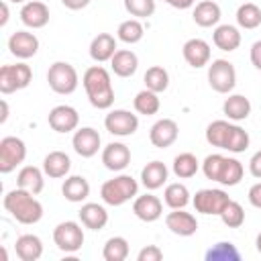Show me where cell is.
Instances as JSON below:
<instances>
[{
  "label": "cell",
  "mask_w": 261,
  "mask_h": 261,
  "mask_svg": "<svg viewBox=\"0 0 261 261\" xmlns=\"http://www.w3.org/2000/svg\"><path fill=\"white\" fill-rule=\"evenodd\" d=\"M82 86L86 90V96L90 104L98 110H108L114 104V88H112V77L106 67L102 65H92L84 71L82 75Z\"/></svg>",
  "instance_id": "6da1fadb"
},
{
  "label": "cell",
  "mask_w": 261,
  "mask_h": 261,
  "mask_svg": "<svg viewBox=\"0 0 261 261\" xmlns=\"http://www.w3.org/2000/svg\"><path fill=\"white\" fill-rule=\"evenodd\" d=\"M2 206L20 224H37L43 218V204L35 198V194H31L18 186L14 190L6 192Z\"/></svg>",
  "instance_id": "7a4b0ae2"
},
{
  "label": "cell",
  "mask_w": 261,
  "mask_h": 261,
  "mask_svg": "<svg viewBox=\"0 0 261 261\" xmlns=\"http://www.w3.org/2000/svg\"><path fill=\"white\" fill-rule=\"evenodd\" d=\"M139 196V181L128 173H118L112 179H106L100 188V198L108 206H122L128 200Z\"/></svg>",
  "instance_id": "3957f363"
},
{
  "label": "cell",
  "mask_w": 261,
  "mask_h": 261,
  "mask_svg": "<svg viewBox=\"0 0 261 261\" xmlns=\"http://www.w3.org/2000/svg\"><path fill=\"white\" fill-rule=\"evenodd\" d=\"M47 84H49V88L55 94L67 96V94H73L77 90L80 75H77V71H75V67L71 63H67V61H55L47 69Z\"/></svg>",
  "instance_id": "277c9868"
},
{
  "label": "cell",
  "mask_w": 261,
  "mask_h": 261,
  "mask_svg": "<svg viewBox=\"0 0 261 261\" xmlns=\"http://www.w3.org/2000/svg\"><path fill=\"white\" fill-rule=\"evenodd\" d=\"M84 224L75 220H63L53 228V243L63 253H77L84 247Z\"/></svg>",
  "instance_id": "5b68a950"
},
{
  "label": "cell",
  "mask_w": 261,
  "mask_h": 261,
  "mask_svg": "<svg viewBox=\"0 0 261 261\" xmlns=\"http://www.w3.org/2000/svg\"><path fill=\"white\" fill-rule=\"evenodd\" d=\"M208 84L218 94H230L237 86V69L228 59H214L208 63Z\"/></svg>",
  "instance_id": "8992f818"
},
{
  "label": "cell",
  "mask_w": 261,
  "mask_h": 261,
  "mask_svg": "<svg viewBox=\"0 0 261 261\" xmlns=\"http://www.w3.org/2000/svg\"><path fill=\"white\" fill-rule=\"evenodd\" d=\"M230 202V196L220 190V188H204L198 190L196 196L192 198L194 210L206 216H220V212L224 210V206Z\"/></svg>",
  "instance_id": "52a82bcc"
},
{
  "label": "cell",
  "mask_w": 261,
  "mask_h": 261,
  "mask_svg": "<svg viewBox=\"0 0 261 261\" xmlns=\"http://www.w3.org/2000/svg\"><path fill=\"white\" fill-rule=\"evenodd\" d=\"M31 80H33V69L22 61L0 67V92L4 96L16 90H24L31 84Z\"/></svg>",
  "instance_id": "ba28073f"
},
{
  "label": "cell",
  "mask_w": 261,
  "mask_h": 261,
  "mask_svg": "<svg viewBox=\"0 0 261 261\" xmlns=\"http://www.w3.org/2000/svg\"><path fill=\"white\" fill-rule=\"evenodd\" d=\"M27 159V145L18 137H4L0 141V173L14 171Z\"/></svg>",
  "instance_id": "9c48e42d"
},
{
  "label": "cell",
  "mask_w": 261,
  "mask_h": 261,
  "mask_svg": "<svg viewBox=\"0 0 261 261\" xmlns=\"http://www.w3.org/2000/svg\"><path fill=\"white\" fill-rule=\"evenodd\" d=\"M104 126L114 137H130L139 128V116L124 108H114L106 114Z\"/></svg>",
  "instance_id": "30bf717a"
},
{
  "label": "cell",
  "mask_w": 261,
  "mask_h": 261,
  "mask_svg": "<svg viewBox=\"0 0 261 261\" xmlns=\"http://www.w3.org/2000/svg\"><path fill=\"white\" fill-rule=\"evenodd\" d=\"M100 145H102V139H100V133L92 126H82V128H75L73 137H71V147L73 151L84 157V159H90L94 157L98 151H100Z\"/></svg>",
  "instance_id": "8fae6325"
},
{
  "label": "cell",
  "mask_w": 261,
  "mask_h": 261,
  "mask_svg": "<svg viewBox=\"0 0 261 261\" xmlns=\"http://www.w3.org/2000/svg\"><path fill=\"white\" fill-rule=\"evenodd\" d=\"M47 122L49 126L55 130V133H71L77 128L80 124V114L73 106L69 104H59V106H53L49 110V116H47Z\"/></svg>",
  "instance_id": "7c38bea8"
},
{
  "label": "cell",
  "mask_w": 261,
  "mask_h": 261,
  "mask_svg": "<svg viewBox=\"0 0 261 261\" xmlns=\"http://www.w3.org/2000/svg\"><path fill=\"white\" fill-rule=\"evenodd\" d=\"M179 137V126L173 118H159L151 130H149V141L157 149H167L171 147Z\"/></svg>",
  "instance_id": "4fadbf2b"
},
{
  "label": "cell",
  "mask_w": 261,
  "mask_h": 261,
  "mask_svg": "<svg viewBox=\"0 0 261 261\" xmlns=\"http://www.w3.org/2000/svg\"><path fill=\"white\" fill-rule=\"evenodd\" d=\"M8 51L16 59H31L39 51V39L35 33L29 31H16L8 37Z\"/></svg>",
  "instance_id": "5bb4252c"
},
{
  "label": "cell",
  "mask_w": 261,
  "mask_h": 261,
  "mask_svg": "<svg viewBox=\"0 0 261 261\" xmlns=\"http://www.w3.org/2000/svg\"><path fill=\"white\" fill-rule=\"evenodd\" d=\"M102 163H104L106 169H110L114 173H120L130 163V149L124 143L112 141L102 149Z\"/></svg>",
  "instance_id": "9a60e30c"
},
{
  "label": "cell",
  "mask_w": 261,
  "mask_h": 261,
  "mask_svg": "<svg viewBox=\"0 0 261 261\" xmlns=\"http://www.w3.org/2000/svg\"><path fill=\"white\" fill-rule=\"evenodd\" d=\"M20 22L27 27V29H43L47 22H49V6L41 0H29L22 4L20 12Z\"/></svg>",
  "instance_id": "2e32d148"
},
{
  "label": "cell",
  "mask_w": 261,
  "mask_h": 261,
  "mask_svg": "<svg viewBox=\"0 0 261 261\" xmlns=\"http://www.w3.org/2000/svg\"><path fill=\"white\" fill-rule=\"evenodd\" d=\"M133 214L143 222H155L163 214V202L153 194H143L133 200Z\"/></svg>",
  "instance_id": "e0dca14e"
},
{
  "label": "cell",
  "mask_w": 261,
  "mask_h": 261,
  "mask_svg": "<svg viewBox=\"0 0 261 261\" xmlns=\"http://www.w3.org/2000/svg\"><path fill=\"white\" fill-rule=\"evenodd\" d=\"M181 55L186 59V63L194 69H200L204 65L210 63V45L204 41V39H188L181 47Z\"/></svg>",
  "instance_id": "ac0fdd59"
},
{
  "label": "cell",
  "mask_w": 261,
  "mask_h": 261,
  "mask_svg": "<svg viewBox=\"0 0 261 261\" xmlns=\"http://www.w3.org/2000/svg\"><path fill=\"white\" fill-rule=\"evenodd\" d=\"M165 226L177 237H192L198 230V220L184 208H175L165 216Z\"/></svg>",
  "instance_id": "d6986e66"
},
{
  "label": "cell",
  "mask_w": 261,
  "mask_h": 261,
  "mask_svg": "<svg viewBox=\"0 0 261 261\" xmlns=\"http://www.w3.org/2000/svg\"><path fill=\"white\" fill-rule=\"evenodd\" d=\"M116 37L110 35V33H98L92 43H90V57L96 61V63H104V61H110L114 57V53L118 51L116 47Z\"/></svg>",
  "instance_id": "ffe728a7"
},
{
  "label": "cell",
  "mask_w": 261,
  "mask_h": 261,
  "mask_svg": "<svg viewBox=\"0 0 261 261\" xmlns=\"http://www.w3.org/2000/svg\"><path fill=\"white\" fill-rule=\"evenodd\" d=\"M77 216H80V222L86 228H90V230H102L108 224V212L98 202H86V204H82Z\"/></svg>",
  "instance_id": "44dd1931"
},
{
  "label": "cell",
  "mask_w": 261,
  "mask_h": 261,
  "mask_svg": "<svg viewBox=\"0 0 261 261\" xmlns=\"http://www.w3.org/2000/svg\"><path fill=\"white\" fill-rule=\"evenodd\" d=\"M192 18L198 27L202 29H210V27H216L222 18V10L220 6L214 2V0H202L194 6V12H192Z\"/></svg>",
  "instance_id": "7402d4cb"
},
{
  "label": "cell",
  "mask_w": 261,
  "mask_h": 261,
  "mask_svg": "<svg viewBox=\"0 0 261 261\" xmlns=\"http://www.w3.org/2000/svg\"><path fill=\"white\" fill-rule=\"evenodd\" d=\"M71 169V159L67 153L63 151H51L45 155L43 159V171L47 177L51 179H61V177H67Z\"/></svg>",
  "instance_id": "603a6c76"
},
{
  "label": "cell",
  "mask_w": 261,
  "mask_h": 261,
  "mask_svg": "<svg viewBox=\"0 0 261 261\" xmlns=\"http://www.w3.org/2000/svg\"><path fill=\"white\" fill-rule=\"evenodd\" d=\"M167 175H169V169L163 161H149L143 169H141V184L153 192V190H159L163 188V184L167 181Z\"/></svg>",
  "instance_id": "cb8c5ba5"
},
{
  "label": "cell",
  "mask_w": 261,
  "mask_h": 261,
  "mask_svg": "<svg viewBox=\"0 0 261 261\" xmlns=\"http://www.w3.org/2000/svg\"><path fill=\"white\" fill-rule=\"evenodd\" d=\"M61 194L67 202L82 204L90 196V181L84 175H67L61 186Z\"/></svg>",
  "instance_id": "d4e9b609"
},
{
  "label": "cell",
  "mask_w": 261,
  "mask_h": 261,
  "mask_svg": "<svg viewBox=\"0 0 261 261\" xmlns=\"http://www.w3.org/2000/svg\"><path fill=\"white\" fill-rule=\"evenodd\" d=\"M110 69L118 77H130V75H135L137 69H139V57H137V53L130 51V49H118L114 53V57L110 59Z\"/></svg>",
  "instance_id": "484cf974"
},
{
  "label": "cell",
  "mask_w": 261,
  "mask_h": 261,
  "mask_svg": "<svg viewBox=\"0 0 261 261\" xmlns=\"http://www.w3.org/2000/svg\"><path fill=\"white\" fill-rule=\"evenodd\" d=\"M212 43L220 51H237L241 45V31L234 24H216L212 33Z\"/></svg>",
  "instance_id": "4316f807"
},
{
  "label": "cell",
  "mask_w": 261,
  "mask_h": 261,
  "mask_svg": "<svg viewBox=\"0 0 261 261\" xmlns=\"http://www.w3.org/2000/svg\"><path fill=\"white\" fill-rule=\"evenodd\" d=\"M222 112L228 120L232 122H241V120H247L249 114H251V102L247 96L243 94H228V98L224 100L222 104Z\"/></svg>",
  "instance_id": "83f0119b"
},
{
  "label": "cell",
  "mask_w": 261,
  "mask_h": 261,
  "mask_svg": "<svg viewBox=\"0 0 261 261\" xmlns=\"http://www.w3.org/2000/svg\"><path fill=\"white\" fill-rule=\"evenodd\" d=\"M16 186L37 196L45 188V171L35 165H24L16 175Z\"/></svg>",
  "instance_id": "f1b7e54d"
},
{
  "label": "cell",
  "mask_w": 261,
  "mask_h": 261,
  "mask_svg": "<svg viewBox=\"0 0 261 261\" xmlns=\"http://www.w3.org/2000/svg\"><path fill=\"white\" fill-rule=\"evenodd\" d=\"M14 251L20 261H37L43 255V241L37 234H20L14 243Z\"/></svg>",
  "instance_id": "f546056e"
},
{
  "label": "cell",
  "mask_w": 261,
  "mask_h": 261,
  "mask_svg": "<svg viewBox=\"0 0 261 261\" xmlns=\"http://www.w3.org/2000/svg\"><path fill=\"white\" fill-rule=\"evenodd\" d=\"M133 108L137 114H143V116H153L159 112L161 108V100H159V94L157 92H151V90H141L135 100H133Z\"/></svg>",
  "instance_id": "4dcf8cb0"
},
{
  "label": "cell",
  "mask_w": 261,
  "mask_h": 261,
  "mask_svg": "<svg viewBox=\"0 0 261 261\" xmlns=\"http://www.w3.org/2000/svg\"><path fill=\"white\" fill-rule=\"evenodd\" d=\"M200 165H202V163L198 161V157H196L194 153H179V155L173 157L171 169H173L175 177H179V179H190V177H194V175L198 173Z\"/></svg>",
  "instance_id": "1f68e13d"
},
{
  "label": "cell",
  "mask_w": 261,
  "mask_h": 261,
  "mask_svg": "<svg viewBox=\"0 0 261 261\" xmlns=\"http://www.w3.org/2000/svg\"><path fill=\"white\" fill-rule=\"evenodd\" d=\"M163 202H165L171 210H175V208H186V206L192 202L190 190H188L184 184H179V181L167 184V186H165V192H163Z\"/></svg>",
  "instance_id": "d6a6232c"
},
{
  "label": "cell",
  "mask_w": 261,
  "mask_h": 261,
  "mask_svg": "<svg viewBox=\"0 0 261 261\" xmlns=\"http://www.w3.org/2000/svg\"><path fill=\"white\" fill-rule=\"evenodd\" d=\"M145 35V27L139 18H128V20H122L116 29V39L126 43V45H135L143 39Z\"/></svg>",
  "instance_id": "836d02e7"
},
{
  "label": "cell",
  "mask_w": 261,
  "mask_h": 261,
  "mask_svg": "<svg viewBox=\"0 0 261 261\" xmlns=\"http://www.w3.org/2000/svg\"><path fill=\"white\" fill-rule=\"evenodd\" d=\"M237 24L245 31H253L261 24V8L253 2H245L237 8Z\"/></svg>",
  "instance_id": "e575fe53"
},
{
  "label": "cell",
  "mask_w": 261,
  "mask_h": 261,
  "mask_svg": "<svg viewBox=\"0 0 261 261\" xmlns=\"http://www.w3.org/2000/svg\"><path fill=\"white\" fill-rule=\"evenodd\" d=\"M143 82H145V88H147V90L161 94V92H165L167 86H169V73H167V69L161 67V65H151V67L145 71Z\"/></svg>",
  "instance_id": "d590c367"
},
{
  "label": "cell",
  "mask_w": 261,
  "mask_h": 261,
  "mask_svg": "<svg viewBox=\"0 0 261 261\" xmlns=\"http://www.w3.org/2000/svg\"><path fill=\"white\" fill-rule=\"evenodd\" d=\"M243 173H245L243 163L239 159H234V157H226L224 165H222V171H220V177H218V184H222L226 188L239 186L241 179H243Z\"/></svg>",
  "instance_id": "8d00e7d4"
},
{
  "label": "cell",
  "mask_w": 261,
  "mask_h": 261,
  "mask_svg": "<svg viewBox=\"0 0 261 261\" xmlns=\"http://www.w3.org/2000/svg\"><path fill=\"white\" fill-rule=\"evenodd\" d=\"M230 126H232V122H228V120H212L206 126V141H208V145L224 149L228 133H230Z\"/></svg>",
  "instance_id": "74e56055"
},
{
  "label": "cell",
  "mask_w": 261,
  "mask_h": 261,
  "mask_svg": "<svg viewBox=\"0 0 261 261\" xmlns=\"http://www.w3.org/2000/svg\"><path fill=\"white\" fill-rule=\"evenodd\" d=\"M104 261H124L128 257V241L124 237H110L102 249Z\"/></svg>",
  "instance_id": "f35d334b"
},
{
  "label": "cell",
  "mask_w": 261,
  "mask_h": 261,
  "mask_svg": "<svg viewBox=\"0 0 261 261\" xmlns=\"http://www.w3.org/2000/svg\"><path fill=\"white\" fill-rule=\"evenodd\" d=\"M249 143H251L249 133H247L243 126H239L237 122H232L230 133H228V139H226V145H224V151L237 155V153L247 151V149H249Z\"/></svg>",
  "instance_id": "ab89813d"
},
{
  "label": "cell",
  "mask_w": 261,
  "mask_h": 261,
  "mask_svg": "<svg viewBox=\"0 0 261 261\" xmlns=\"http://www.w3.org/2000/svg\"><path fill=\"white\" fill-rule=\"evenodd\" d=\"M204 257H206V261H239L241 259V253H239V249L232 243L220 241V243L212 245L206 251Z\"/></svg>",
  "instance_id": "60d3db41"
},
{
  "label": "cell",
  "mask_w": 261,
  "mask_h": 261,
  "mask_svg": "<svg viewBox=\"0 0 261 261\" xmlns=\"http://www.w3.org/2000/svg\"><path fill=\"white\" fill-rule=\"evenodd\" d=\"M220 220H222L224 226H228V228H239V226H243V222H245V210H243V206H241L239 202L230 200V202L224 206V210L220 212Z\"/></svg>",
  "instance_id": "b9f144b4"
},
{
  "label": "cell",
  "mask_w": 261,
  "mask_h": 261,
  "mask_svg": "<svg viewBox=\"0 0 261 261\" xmlns=\"http://www.w3.org/2000/svg\"><path fill=\"white\" fill-rule=\"evenodd\" d=\"M157 0H124V8L135 18H149L155 12Z\"/></svg>",
  "instance_id": "7bdbcfd3"
},
{
  "label": "cell",
  "mask_w": 261,
  "mask_h": 261,
  "mask_svg": "<svg viewBox=\"0 0 261 261\" xmlns=\"http://www.w3.org/2000/svg\"><path fill=\"white\" fill-rule=\"evenodd\" d=\"M224 155L220 153H212L208 155L204 161H202V173L206 175V179H212V181H218L220 177V171H222V165H224Z\"/></svg>",
  "instance_id": "ee69618b"
},
{
  "label": "cell",
  "mask_w": 261,
  "mask_h": 261,
  "mask_svg": "<svg viewBox=\"0 0 261 261\" xmlns=\"http://www.w3.org/2000/svg\"><path fill=\"white\" fill-rule=\"evenodd\" d=\"M163 251L157 245H147L137 253V261H161Z\"/></svg>",
  "instance_id": "f6af8a7d"
},
{
  "label": "cell",
  "mask_w": 261,
  "mask_h": 261,
  "mask_svg": "<svg viewBox=\"0 0 261 261\" xmlns=\"http://www.w3.org/2000/svg\"><path fill=\"white\" fill-rule=\"evenodd\" d=\"M249 171H251L253 177L261 179V149L251 155V159H249Z\"/></svg>",
  "instance_id": "bcb514c9"
},
{
  "label": "cell",
  "mask_w": 261,
  "mask_h": 261,
  "mask_svg": "<svg viewBox=\"0 0 261 261\" xmlns=\"http://www.w3.org/2000/svg\"><path fill=\"white\" fill-rule=\"evenodd\" d=\"M247 198H249L251 206H255V208H259V210H261V181H257V184H253V186L249 188Z\"/></svg>",
  "instance_id": "7dc6e473"
},
{
  "label": "cell",
  "mask_w": 261,
  "mask_h": 261,
  "mask_svg": "<svg viewBox=\"0 0 261 261\" xmlns=\"http://www.w3.org/2000/svg\"><path fill=\"white\" fill-rule=\"evenodd\" d=\"M251 63L261 71V41H255L253 45H251Z\"/></svg>",
  "instance_id": "c3c4849f"
},
{
  "label": "cell",
  "mask_w": 261,
  "mask_h": 261,
  "mask_svg": "<svg viewBox=\"0 0 261 261\" xmlns=\"http://www.w3.org/2000/svg\"><path fill=\"white\" fill-rule=\"evenodd\" d=\"M90 2H92V0H61V4H63L65 8H69V10H82V8H86Z\"/></svg>",
  "instance_id": "681fc988"
},
{
  "label": "cell",
  "mask_w": 261,
  "mask_h": 261,
  "mask_svg": "<svg viewBox=\"0 0 261 261\" xmlns=\"http://www.w3.org/2000/svg\"><path fill=\"white\" fill-rule=\"evenodd\" d=\"M161 2H165V4H169L173 8H177V10H188V8L194 6L196 0H161Z\"/></svg>",
  "instance_id": "f907efd6"
},
{
  "label": "cell",
  "mask_w": 261,
  "mask_h": 261,
  "mask_svg": "<svg viewBox=\"0 0 261 261\" xmlns=\"http://www.w3.org/2000/svg\"><path fill=\"white\" fill-rule=\"evenodd\" d=\"M0 8H2V16H0V27H6V22H8V0H4L2 4H0Z\"/></svg>",
  "instance_id": "816d5d0a"
},
{
  "label": "cell",
  "mask_w": 261,
  "mask_h": 261,
  "mask_svg": "<svg viewBox=\"0 0 261 261\" xmlns=\"http://www.w3.org/2000/svg\"><path fill=\"white\" fill-rule=\"evenodd\" d=\"M0 106H2V116H0V124H4V122H6V118H8V104H6V100H2V102H0Z\"/></svg>",
  "instance_id": "f5cc1de1"
},
{
  "label": "cell",
  "mask_w": 261,
  "mask_h": 261,
  "mask_svg": "<svg viewBox=\"0 0 261 261\" xmlns=\"http://www.w3.org/2000/svg\"><path fill=\"white\" fill-rule=\"evenodd\" d=\"M255 247H257V251L261 253V232L257 234V239H255Z\"/></svg>",
  "instance_id": "db71d44e"
},
{
  "label": "cell",
  "mask_w": 261,
  "mask_h": 261,
  "mask_svg": "<svg viewBox=\"0 0 261 261\" xmlns=\"http://www.w3.org/2000/svg\"><path fill=\"white\" fill-rule=\"evenodd\" d=\"M8 2H14V4H24V2H29V0H8Z\"/></svg>",
  "instance_id": "11a10c76"
}]
</instances>
